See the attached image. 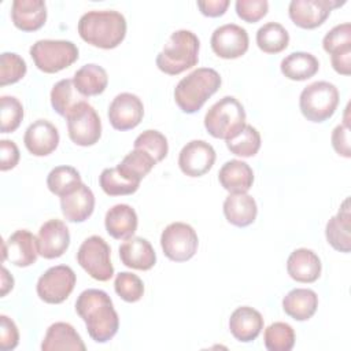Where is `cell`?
<instances>
[{"mask_svg":"<svg viewBox=\"0 0 351 351\" xmlns=\"http://www.w3.org/2000/svg\"><path fill=\"white\" fill-rule=\"evenodd\" d=\"M229 329L234 339L243 343H250L255 340L262 332L263 317L258 310L250 306L237 307L230 314Z\"/></svg>","mask_w":351,"mask_h":351,"instance_id":"obj_23","label":"cell"},{"mask_svg":"<svg viewBox=\"0 0 351 351\" xmlns=\"http://www.w3.org/2000/svg\"><path fill=\"white\" fill-rule=\"evenodd\" d=\"M281 73L292 81H304L314 77L319 69L318 59L310 52H292L281 60Z\"/></svg>","mask_w":351,"mask_h":351,"instance_id":"obj_31","label":"cell"},{"mask_svg":"<svg viewBox=\"0 0 351 351\" xmlns=\"http://www.w3.org/2000/svg\"><path fill=\"white\" fill-rule=\"evenodd\" d=\"M38 254L45 259L62 256L70 245V232L60 219H49L44 222L37 234Z\"/></svg>","mask_w":351,"mask_h":351,"instance_id":"obj_17","label":"cell"},{"mask_svg":"<svg viewBox=\"0 0 351 351\" xmlns=\"http://www.w3.org/2000/svg\"><path fill=\"white\" fill-rule=\"evenodd\" d=\"M23 119V107L14 96L0 97V130L1 133L15 132Z\"/></svg>","mask_w":351,"mask_h":351,"instance_id":"obj_40","label":"cell"},{"mask_svg":"<svg viewBox=\"0 0 351 351\" xmlns=\"http://www.w3.org/2000/svg\"><path fill=\"white\" fill-rule=\"evenodd\" d=\"M200 41L191 30L171 33L163 49L156 56V66L169 75H177L192 69L199 62Z\"/></svg>","mask_w":351,"mask_h":351,"instance_id":"obj_4","label":"cell"},{"mask_svg":"<svg viewBox=\"0 0 351 351\" xmlns=\"http://www.w3.org/2000/svg\"><path fill=\"white\" fill-rule=\"evenodd\" d=\"M324 49L333 55L337 51H341L344 48H351V25L348 22L336 25L332 27L322 40Z\"/></svg>","mask_w":351,"mask_h":351,"instance_id":"obj_43","label":"cell"},{"mask_svg":"<svg viewBox=\"0 0 351 351\" xmlns=\"http://www.w3.org/2000/svg\"><path fill=\"white\" fill-rule=\"evenodd\" d=\"M215 156L211 144L204 140H192L180 151L178 166L188 177H202L213 167Z\"/></svg>","mask_w":351,"mask_h":351,"instance_id":"obj_15","label":"cell"},{"mask_svg":"<svg viewBox=\"0 0 351 351\" xmlns=\"http://www.w3.org/2000/svg\"><path fill=\"white\" fill-rule=\"evenodd\" d=\"M12 288H14V277L3 266L1 267V296H5Z\"/></svg>","mask_w":351,"mask_h":351,"instance_id":"obj_50","label":"cell"},{"mask_svg":"<svg viewBox=\"0 0 351 351\" xmlns=\"http://www.w3.org/2000/svg\"><path fill=\"white\" fill-rule=\"evenodd\" d=\"M134 148L151 155L156 163L163 160L169 152V144L165 134L152 129L144 130L137 136L134 140Z\"/></svg>","mask_w":351,"mask_h":351,"instance_id":"obj_39","label":"cell"},{"mask_svg":"<svg viewBox=\"0 0 351 351\" xmlns=\"http://www.w3.org/2000/svg\"><path fill=\"white\" fill-rule=\"evenodd\" d=\"M318 307V295L308 288H295L282 299V308L287 315L296 321L310 319Z\"/></svg>","mask_w":351,"mask_h":351,"instance_id":"obj_29","label":"cell"},{"mask_svg":"<svg viewBox=\"0 0 351 351\" xmlns=\"http://www.w3.org/2000/svg\"><path fill=\"white\" fill-rule=\"evenodd\" d=\"M43 351H60V350H71V351H85L86 347L73 328V325L67 322H55L52 324L41 343Z\"/></svg>","mask_w":351,"mask_h":351,"instance_id":"obj_26","label":"cell"},{"mask_svg":"<svg viewBox=\"0 0 351 351\" xmlns=\"http://www.w3.org/2000/svg\"><path fill=\"white\" fill-rule=\"evenodd\" d=\"M137 214L129 204H115L106 213V230L117 240L132 237L137 230Z\"/></svg>","mask_w":351,"mask_h":351,"instance_id":"obj_25","label":"cell"},{"mask_svg":"<svg viewBox=\"0 0 351 351\" xmlns=\"http://www.w3.org/2000/svg\"><path fill=\"white\" fill-rule=\"evenodd\" d=\"M156 160L141 149L130 151L117 166L118 171L129 181L140 184V181L152 170Z\"/></svg>","mask_w":351,"mask_h":351,"instance_id":"obj_32","label":"cell"},{"mask_svg":"<svg viewBox=\"0 0 351 351\" xmlns=\"http://www.w3.org/2000/svg\"><path fill=\"white\" fill-rule=\"evenodd\" d=\"M108 121L117 130H130L136 128L144 117V106L138 96L123 92L117 95L108 107Z\"/></svg>","mask_w":351,"mask_h":351,"instance_id":"obj_14","label":"cell"},{"mask_svg":"<svg viewBox=\"0 0 351 351\" xmlns=\"http://www.w3.org/2000/svg\"><path fill=\"white\" fill-rule=\"evenodd\" d=\"M121 262L136 270H149L156 262V254L147 239L132 236L119 247Z\"/></svg>","mask_w":351,"mask_h":351,"instance_id":"obj_21","label":"cell"},{"mask_svg":"<svg viewBox=\"0 0 351 351\" xmlns=\"http://www.w3.org/2000/svg\"><path fill=\"white\" fill-rule=\"evenodd\" d=\"M218 180L229 193H247L254 184V171L248 163L232 159L222 165Z\"/></svg>","mask_w":351,"mask_h":351,"instance_id":"obj_24","label":"cell"},{"mask_svg":"<svg viewBox=\"0 0 351 351\" xmlns=\"http://www.w3.org/2000/svg\"><path fill=\"white\" fill-rule=\"evenodd\" d=\"M11 19L15 27L22 32H34L47 21V5L43 0H14Z\"/></svg>","mask_w":351,"mask_h":351,"instance_id":"obj_22","label":"cell"},{"mask_svg":"<svg viewBox=\"0 0 351 351\" xmlns=\"http://www.w3.org/2000/svg\"><path fill=\"white\" fill-rule=\"evenodd\" d=\"M263 340L269 351H289L295 344V330L287 322H274L265 329Z\"/></svg>","mask_w":351,"mask_h":351,"instance_id":"obj_37","label":"cell"},{"mask_svg":"<svg viewBox=\"0 0 351 351\" xmlns=\"http://www.w3.org/2000/svg\"><path fill=\"white\" fill-rule=\"evenodd\" d=\"M81 182L78 170L71 166H56L47 177L48 189L59 197L73 192Z\"/></svg>","mask_w":351,"mask_h":351,"instance_id":"obj_34","label":"cell"},{"mask_svg":"<svg viewBox=\"0 0 351 351\" xmlns=\"http://www.w3.org/2000/svg\"><path fill=\"white\" fill-rule=\"evenodd\" d=\"M339 106V90L328 81H317L307 85L299 97V107L303 117L311 122L329 119Z\"/></svg>","mask_w":351,"mask_h":351,"instance_id":"obj_6","label":"cell"},{"mask_svg":"<svg viewBox=\"0 0 351 351\" xmlns=\"http://www.w3.org/2000/svg\"><path fill=\"white\" fill-rule=\"evenodd\" d=\"M197 7L203 15L217 18L226 12L229 7V0H200L197 1Z\"/></svg>","mask_w":351,"mask_h":351,"instance_id":"obj_49","label":"cell"},{"mask_svg":"<svg viewBox=\"0 0 351 351\" xmlns=\"http://www.w3.org/2000/svg\"><path fill=\"white\" fill-rule=\"evenodd\" d=\"M100 188L104 193L110 196H121V195H132L134 193L140 184L126 180L117 167L104 169L99 177Z\"/></svg>","mask_w":351,"mask_h":351,"instance_id":"obj_38","label":"cell"},{"mask_svg":"<svg viewBox=\"0 0 351 351\" xmlns=\"http://www.w3.org/2000/svg\"><path fill=\"white\" fill-rule=\"evenodd\" d=\"M26 62L15 52H3L0 56V85L5 86L21 81L26 74Z\"/></svg>","mask_w":351,"mask_h":351,"instance_id":"obj_41","label":"cell"},{"mask_svg":"<svg viewBox=\"0 0 351 351\" xmlns=\"http://www.w3.org/2000/svg\"><path fill=\"white\" fill-rule=\"evenodd\" d=\"M344 3L335 0H292L288 7V15L296 26L315 29L328 19L333 8Z\"/></svg>","mask_w":351,"mask_h":351,"instance_id":"obj_12","label":"cell"},{"mask_svg":"<svg viewBox=\"0 0 351 351\" xmlns=\"http://www.w3.org/2000/svg\"><path fill=\"white\" fill-rule=\"evenodd\" d=\"M226 147L233 155L243 158L254 156L261 148V134L254 126L245 125L239 134L226 140Z\"/></svg>","mask_w":351,"mask_h":351,"instance_id":"obj_36","label":"cell"},{"mask_svg":"<svg viewBox=\"0 0 351 351\" xmlns=\"http://www.w3.org/2000/svg\"><path fill=\"white\" fill-rule=\"evenodd\" d=\"M256 44L265 53H278L289 44L287 29L277 22H267L256 32Z\"/></svg>","mask_w":351,"mask_h":351,"instance_id":"obj_33","label":"cell"},{"mask_svg":"<svg viewBox=\"0 0 351 351\" xmlns=\"http://www.w3.org/2000/svg\"><path fill=\"white\" fill-rule=\"evenodd\" d=\"M269 10V3L266 0H237L236 12L239 18L244 22L255 23L261 21Z\"/></svg>","mask_w":351,"mask_h":351,"instance_id":"obj_44","label":"cell"},{"mask_svg":"<svg viewBox=\"0 0 351 351\" xmlns=\"http://www.w3.org/2000/svg\"><path fill=\"white\" fill-rule=\"evenodd\" d=\"M210 44L217 56L222 59H236L247 52L250 38L244 27L226 23L213 32Z\"/></svg>","mask_w":351,"mask_h":351,"instance_id":"obj_13","label":"cell"},{"mask_svg":"<svg viewBox=\"0 0 351 351\" xmlns=\"http://www.w3.org/2000/svg\"><path fill=\"white\" fill-rule=\"evenodd\" d=\"M322 270L319 256L308 248H298L291 252L287 261L289 277L298 282L310 284L319 278Z\"/></svg>","mask_w":351,"mask_h":351,"instance_id":"obj_19","label":"cell"},{"mask_svg":"<svg viewBox=\"0 0 351 351\" xmlns=\"http://www.w3.org/2000/svg\"><path fill=\"white\" fill-rule=\"evenodd\" d=\"M29 52L36 67L48 74L58 73L78 59L77 45L67 40H38Z\"/></svg>","mask_w":351,"mask_h":351,"instance_id":"obj_7","label":"cell"},{"mask_svg":"<svg viewBox=\"0 0 351 351\" xmlns=\"http://www.w3.org/2000/svg\"><path fill=\"white\" fill-rule=\"evenodd\" d=\"M23 143L32 155L47 156L56 149L59 144V132L49 121L37 119L27 126Z\"/></svg>","mask_w":351,"mask_h":351,"instance_id":"obj_18","label":"cell"},{"mask_svg":"<svg viewBox=\"0 0 351 351\" xmlns=\"http://www.w3.org/2000/svg\"><path fill=\"white\" fill-rule=\"evenodd\" d=\"M332 67L336 73L341 75H350L351 74V48H344L341 51L335 52L330 55Z\"/></svg>","mask_w":351,"mask_h":351,"instance_id":"obj_48","label":"cell"},{"mask_svg":"<svg viewBox=\"0 0 351 351\" xmlns=\"http://www.w3.org/2000/svg\"><path fill=\"white\" fill-rule=\"evenodd\" d=\"M351 222H350V200L348 197L340 206L339 213L332 217L325 228L328 243L340 252H350L351 250Z\"/></svg>","mask_w":351,"mask_h":351,"instance_id":"obj_28","label":"cell"},{"mask_svg":"<svg viewBox=\"0 0 351 351\" xmlns=\"http://www.w3.org/2000/svg\"><path fill=\"white\" fill-rule=\"evenodd\" d=\"M111 248L100 236H90L82 241L77 252V262L95 280L108 281L114 276Z\"/></svg>","mask_w":351,"mask_h":351,"instance_id":"obj_9","label":"cell"},{"mask_svg":"<svg viewBox=\"0 0 351 351\" xmlns=\"http://www.w3.org/2000/svg\"><path fill=\"white\" fill-rule=\"evenodd\" d=\"M0 169L1 171H7L14 169L19 162V149L16 144L11 140H1L0 141Z\"/></svg>","mask_w":351,"mask_h":351,"instance_id":"obj_47","label":"cell"},{"mask_svg":"<svg viewBox=\"0 0 351 351\" xmlns=\"http://www.w3.org/2000/svg\"><path fill=\"white\" fill-rule=\"evenodd\" d=\"M70 140L80 147H89L101 136V122L96 110L85 100L78 101L64 117Z\"/></svg>","mask_w":351,"mask_h":351,"instance_id":"obj_8","label":"cell"},{"mask_svg":"<svg viewBox=\"0 0 351 351\" xmlns=\"http://www.w3.org/2000/svg\"><path fill=\"white\" fill-rule=\"evenodd\" d=\"M114 289L117 295L125 302L134 303L144 295V284L141 278L129 271H121L114 281Z\"/></svg>","mask_w":351,"mask_h":351,"instance_id":"obj_42","label":"cell"},{"mask_svg":"<svg viewBox=\"0 0 351 351\" xmlns=\"http://www.w3.org/2000/svg\"><path fill=\"white\" fill-rule=\"evenodd\" d=\"M37 237L26 229L14 232L3 241V262L10 261L18 267H27L37 261Z\"/></svg>","mask_w":351,"mask_h":351,"instance_id":"obj_16","label":"cell"},{"mask_svg":"<svg viewBox=\"0 0 351 351\" xmlns=\"http://www.w3.org/2000/svg\"><path fill=\"white\" fill-rule=\"evenodd\" d=\"M223 214L229 223L245 228L256 218V202L247 193H229L223 202Z\"/></svg>","mask_w":351,"mask_h":351,"instance_id":"obj_27","label":"cell"},{"mask_svg":"<svg viewBox=\"0 0 351 351\" xmlns=\"http://www.w3.org/2000/svg\"><path fill=\"white\" fill-rule=\"evenodd\" d=\"M60 208L69 222H84L93 213L95 195L89 186L81 182L73 192L60 197Z\"/></svg>","mask_w":351,"mask_h":351,"instance_id":"obj_20","label":"cell"},{"mask_svg":"<svg viewBox=\"0 0 351 351\" xmlns=\"http://www.w3.org/2000/svg\"><path fill=\"white\" fill-rule=\"evenodd\" d=\"M75 311L86 325L88 335L96 343H107L119 329V317L112 300L101 289H85L75 302Z\"/></svg>","mask_w":351,"mask_h":351,"instance_id":"obj_1","label":"cell"},{"mask_svg":"<svg viewBox=\"0 0 351 351\" xmlns=\"http://www.w3.org/2000/svg\"><path fill=\"white\" fill-rule=\"evenodd\" d=\"M82 99L77 96V89L73 80L64 78L58 81L51 90V106L62 117H66L69 111Z\"/></svg>","mask_w":351,"mask_h":351,"instance_id":"obj_35","label":"cell"},{"mask_svg":"<svg viewBox=\"0 0 351 351\" xmlns=\"http://www.w3.org/2000/svg\"><path fill=\"white\" fill-rule=\"evenodd\" d=\"M332 147L333 149L344 158L351 156V148H350V123L344 122L337 125L332 132Z\"/></svg>","mask_w":351,"mask_h":351,"instance_id":"obj_46","label":"cell"},{"mask_svg":"<svg viewBox=\"0 0 351 351\" xmlns=\"http://www.w3.org/2000/svg\"><path fill=\"white\" fill-rule=\"evenodd\" d=\"M75 273L70 266L58 265L44 271L36 285L38 298L49 304L64 302L75 287Z\"/></svg>","mask_w":351,"mask_h":351,"instance_id":"obj_11","label":"cell"},{"mask_svg":"<svg viewBox=\"0 0 351 351\" xmlns=\"http://www.w3.org/2000/svg\"><path fill=\"white\" fill-rule=\"evenodd\" d=\"M80 37L97 48L112 49L118 47L126 36V19L114 10L88 11L78 21Z\"/></svg>","mask_w":351,"mask_h":351,"instance_id":"obj_2","label":"cell"},{"mask_svg":"<svg viewBox=\"0 0 351 351\" xmlns=\"http://www.w3.org/2000/svg\"><path fill=\"white\" fill-rule=\"evenodd\" d=\"M221 75L214 69L199 67L180 80L174 89V100L185 114L199 111L221 86Z\"/></svg>","mask_w":351,"mask_h":351,"instance_id":"obj_3","label":"cell"},{"mask_svg":"<svg viewBox=\"0 0 351 351\" xmlns=\"http://www.w3.org/2000/svg\"><path fill=\"white\" fill-rule=\"evenodd\" d=\"M73 82L81 96H97L106 90L108 85V75L101 66L88 63L74 73Z\"/></svg>","mask_w":351,"mask_h":351,"instance_id":"obj_30","label":"cell"},{"mask_svg":"<svg viewBox=\"0 0 351 351\" xmlns=\"http://www.w3.org/2000/svg\"><path fill=\"white\" fill-rule=\"evenodd\" d=\"M199 239L195 229L185 222H173L160 234L163 254L174 262L189 261L197 251Z\"/></svg>","mask_w":351,"mask_h":351,"instance_id":"obj_10","label":"cell"},{"mask_svg":"<svg viewBox=\"0 0 351 351\" xmlns=\"http://www.w3.org/2000/svg\"><path fill=\"white\" fill-rule=\"evenodd\" d=\"M19 343V332L15 322L7 315H0V350H14Z\"/></svg>","mask_w":351,"mask_h":351,"instance_id":"obj_45","label":"cell"},{"mask_svg":"<svg viewBox=\"0 0 351 351\" xmlns=\"http://www.w3.org/2000/svg\"><path fill=\"white\" fill-rule=\"evenodd\" d=\"M243 104L233 96H225L214 103L204 117V128L210 136L230 140L245 126Z\"/></svg>","mask_w":351,"mask_h":351,"instance_id":"obj_5","label":"cell"}]
</instances>
